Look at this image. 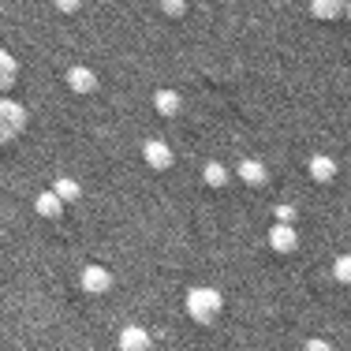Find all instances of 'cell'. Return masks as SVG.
<instances>
[{
	"mask_svg": "<svg viewBox=\"0 0 351 351\" xmlns=\"http://www.w3.org/2000/svg\"><path fill=\"white\" fill-rule=\"evenodd\" d=\"M340 12H344L340 4H314V15H329L332 19V15H340Z\"/></svg>",
	"mask_w": 351,
	"mask_h": 351,
	"instance_id": "15",
	"label": "cell"
},
{
	"mask_svg": "<svg viewBox=\"0 0 351 351\" xmlns=\"http://www.w3.org/2000/svg\"><path fill=\"white\" fill-rule=\"evenodd\" d=\"M344 12H348V15H351V4H348V8H344Z\"/></svg>",
	"mask_w": 351,
	"mask_h": 351,
	"instance_id": "20",
	"label": "cell"
},
{
	"mask_svg": "<svg viewBox=\"0 0 351 351\" xmlns=\"http://www.w3.org/2000/svg\"><path fill=\"white\" fill-rule=\"evenodd\" d=\"M165 12H169V15H183L187 8H183V4H165Z\"/></svg>",
	"mask_w": 351,
	"mask_h": 351,
	"instance_id": "18",
	"label": "cell"
},
{
	"mask_svg": "<svg viewBox=\"0 0 351 351\" xmlns=\"http://www.w3.org/2000/svg\"><path fill=\"white\" fill-rule=\"evenodd\" d=\"M269 247L277 250V254H291V250L299 247V232L291 228V224H273L269 228Z\"/></svg>",
	"mask_w": 351,
	"mask_h": 351,
	"instance_id": "4",
	"label": "cell"
},
{
	"mask_svg": "<svg viewBox=\"0 0 351 351\" xmlns=\"http://www.w3.org/2000/svg\"><path fill=\"white\" fill-rule=\"evenodd\" d=\"M120 351H149V332L138 325H128L120 332Z\"/></svg>",
	"mask_w": 351,
	"mask_h": 351,
	"instance_id": "6",
	"label": "cell"
},
{
	"mask_svg": "<svg viewBox=\"0 0 351 351\" xmlns=\"http://www.w3.org/2000/svg\"><path fill=\"white\" fill-rule=\"evenodd\" d=\"M142 157H146V165L149 169H157V172H165L172 165V149L165 146V142H146V146H142Z\"/></svg>",
	"mask_w": 351,
	"mask_h": 351,
	"instance_id": "5",
	"label": "cell"
},
{
	"mask_svg": "<svg viewBox=\"0 0 351 351\" xmlns=\"http://www.w3.org/2000/svg\"><path fill=\"white\" fill-rule=\"evenodd\" d=\"M68 86L75 90V94H94V90H97V75L90 68H71L68 71Z\"/></svg>",
	"mask_w": 351,
	"mask_h": 351,
	"instance_id": "7",
	"label": "cell"
},
{
	"mask_svg": "<svg viewBox=\"0 0 351 351\" xmlns=\"http://www.w3.org/2000/svg\"><path fill=\"white\" fill-rule=\"evenodd\" d=\"M202 176H206V183H210V187H224V183H228V169H224V165H217V161L206 165Z\"/></svg>",
	"mask_w": 351,
	"mask_h": 351,
	"instance_id": "12",
	"label": "cell"
},
{
	"mask_svg": "<svg viewBox=\"0 0 351 351\" xmlns=\"http://www.w3.org/2000/svg\"><path fill=\"white\" fill-rule=\"evenodd\" d=\"M239 180L254 183V187H258V183H265V165L262 161H243V165H239Z\"/></svg>",
	"mask_w": 351,
	"mask_h": 351,
	"instance_id": "11",
	"label": "cell"
},
{
	"mask_svg": "<svg viewBox=\"0 0 351 351\" xmlns=\"http://www.w3.org/2000/svg\"><path fill=\"white\" fill-rule=\"evenodd\" d=\"M221 291L217 288H191V295H187V314L195 317L198 325H210L217 322V314H221Z\"/></svg>",
	"mask_w": 351,
	"mask_h": 351,
	"instance_id": "1",
	"label": "cell"
},
{
	"mask_svg": "<svg viewBox=\"0 0 351 351\" xmlns=\"http://www.w3.org/2000/svg\"><path fill=\"white\" fill-rule=\"evenodd\" d=\"M332 277L340 284H351V254H340L337 262H332Z\"/></svg>",
	"mask_w": 351,
	"mask_h": 351,
	"instance_id": "14",
	"label": "cell"
},
{
	"mask_svg": "<svg viewBox=\"0 0 351 351\" xmlns=\"http://www.w3.org/2000/svg\"><path fill=\"white\" fill-rule=\"evenodd\" d=\"M154 105L161 116H176L180 112V94H176V90H161V94L154 97Z\"/></svg>",
	"mask_w": 351,
	"mask_h": 351,
	"instance_id": "9",
	"label": "cell"
},
{
	"mask_svg": "<svg viewBox=\"0 0 351 351\" xmlns=\"http://www.w3.org/2000/svg\"><path fill=\"white\" fill-rule=\"evenodd\" d=\"M8 86H12V75H4V71H0V94H4Z\"/></svg>",
	"mask_w": 351,
	"mask_h": 351,
	"instance_id": "19",
	"label": "cell"
},
{
	"mask_svg": "<svg viewBox=\"0 0 351 351\" xmlns=\"http://www.w3.org/2000/svg\"><path fill=\"white\" fill-rule=\"evenodd\" d=\"M34 210H38L41 217H60V213H64V202L53 195V191H45V195H38Z\"/></svg>",
	"mask_w": 351,
	"mask_h": 351,
	"instance_id": "8",
	"label": "cell"
},
{
	"mask_svg": "<svg viewBox=\"0 0 351 351\" xmlns=\"http://www.w3.org/2000/svg\"><path fill=\"white\" fill-rule=\"evenodd\" d=\"M277 217H280V224H291V217H295V210H291V206H277Z\"/></svg>",
	"mask_w": 351,
	"mask_h": 351,
	"instance_id": "17",
	"label": "cell"
},
{
	"mask_svg": "<svg viewBox=\"0 0 351 351\" xmlns=\"http://www.w3.org/2000/svg\"><path fill=\"white\" fill-rule=\"evenodd\" d=\"M311 176L317 183H329L332 176H337V165H332V157H314L311 161Z\"/></svg>",
	"mask_w": 351,
	"mask_h": 351,
	"instance_id": "10",
	"label": "cell"
},
{
	"mask_svg": "<svg viewBox=\"0 0 351 351\" xmlns=\"http://www.w3.org/2000/svg\"><path fill=\"white\" fill-rule=\"evenodd\" d=\"M306 351H332L329 340H306Z\"/></svg>",
	"mask_w": 351,
	"mask_h": 351,
	"instance_id": "16",
	"label": "cell"
},
{
	"mask_svg": "<svg viewBox=\"0 0 351 351\" xmlns=\"http://www.w3.org/2000/svg\"><path fill=\"white\" fill-rule=\"evenodd\" d=\"M23 123H27V112H23V105L0 101V142H8L12 135H19Z\"/></svg>",
	"mask_w": 351,
	"mask_h": 351,
	"instance_id": "2",
	"label": "cell"
},
{
	"mask_svg": "<svg viewBox=\"0 0 351 351\" xmlns=\"http://www.w3.org/2000/svg\"><path fill=\"white\" fill-rule=\"evenodd\" d=\"M53 195L60 198V202H75V198H79V183H75V180H56L53 183Z\"/></svg>",
	"mask_w": 351,
	"mask_h": 351,
	"instance_id": "13",
	"label": "cell"
},
{
	"mask_svg": "<svg viewBox=\"0 0 351 351\" xmlns=\"http://www.w3.org/2000/svg\"><path fill=\"white\" fill-rule=\"evenodd\" d=\"M112 288V273L101 269V265H86L82 269V291H90V295H105V291Z\"/></svg>",
	"mask_w": 351,
	"mask_h": 351,
	"instance_id": "3",
	"label": "cell"
}]
</instances>
